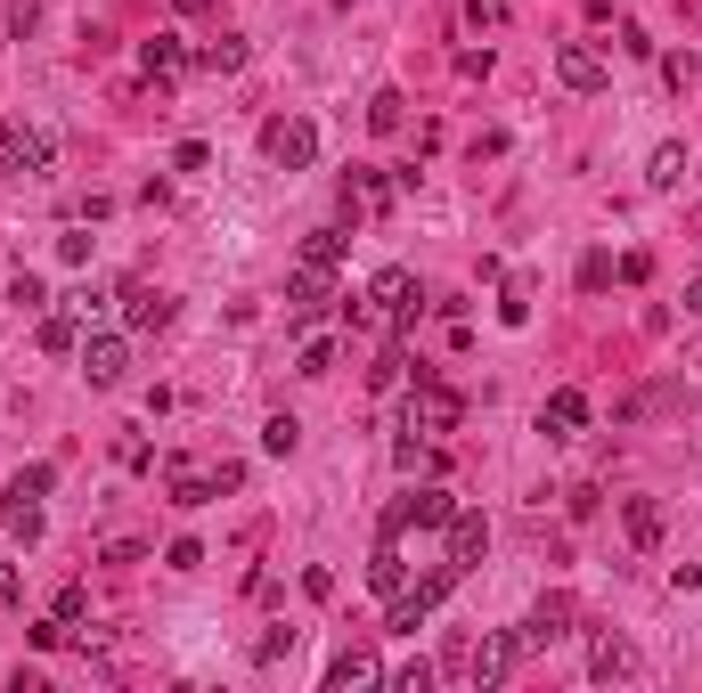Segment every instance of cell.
<instances>
[{
  "label": "cell",
  "mask_w": 702,
  "mask_h": 693,
  "mask_svg": "<svg viewBox=\"0 0 702 693\" xmlns=\"http://www.w3.org/2000/svg\"><path fill=\"white\" fill-rule=\"evenodd\" d=\"M204 481H213V498H221V490H245V466H237V457H213Z\"/></svg>",
  "instance_id": "cell-36"
},
{
  "label": "cell",
  "mask_w": 702,
  "mask_h": 693,
  "mask_svg": "<svg viewBox=\"0 0 702 693\" xmlns=\"http://www.w3.org/2000/svg\"><path fill=\"white\" fill-rule=\"evenodd\" d=\"M286 653H295V628H270V637L254 644V661H262V669H270V661H286Z\"/></svg>",
  "instance_id": "cell-38"
},
{
  "label": "cell",
  "mask_w": 702,
  "mask_h": 693,
  "mask_svg": "<svg viewBox=\"0 0 702 693\" xmlns=\"http://www.w3.org/2000/svg\"><path fill=\"white\" fill-rule=\"evenodd\" d=\"M302 596L327 604V596H336V572H327V563H311V572H302Z\"/></svg>",
  "instance_id": "cell-43"
},
{
  "label": "cell",
  "mask_w": 702,
  "mask_h": 693,
  "mask_svg": "<svg viewBox=\"0 0 702 693\" xmlns=\"http://www.w3.org/2000/svg\"><path fill=\"white\" fill-rule=\"evenodd\" d=\"M115 466H123V473H148V466H156V449L131 433V440H115Z\"/></svg>",
  "instance_id": "cell-33"
},
{
  "label": "cell",
  "mask_w": 702,
  "mask_h": 693,
  "mask_svg": "<svg viewBox=\"0 0 702 693\" xmlns=\"http://www.w3.org/2000/svg\"><path fill=\"white\" fill-rule=\"evenodd\" d=\"M613 269H621V286H646V278H653V254H621Z\"/></svg>",
  "instance_id": "cell-46"
},
{
  "label": "cell",
  "mask_w": 702,
  "mask_h": 693,
  "mask_svg": "<svg viewBox=\"0 0 702 693\" xmlns=\"http://www.w3.org/2000/svg\"><path fill=\"white\" fill-rule=\"evenodd\" d=\"M0 522H9V531L25 539V547L41 539V507H33V498H9V490H0Z\"/></svg>",
  "instance_id": "cell-25"
},
{
  "label": "cell",
  "mask_w": 702,
  "mask_h": 693,
  "mask_svg": "<svg viewBox=\"0 0 702 693\" xmlns=\"http://www.w3.org/2000/svg\"><path fill=\"white\" fill-rule=\"evenodd\" d=\"M449 587H458V563H442V572H425L417 587H401V596H392V612H384V628H392V637H417V628L433 620V604H442Z\"/></svg>",
  "instance_id": "cell-3"
},
{
  "label": "cell",
  "mask_w": 702,
  "mask_h": 693,
  "mask_svg": "<svg viewBox=\"0 0 702 693\" xmlns=\"http://www.w3.org/2000/svg\"><path fill=\"white\" fill-rule=\"evenodd\" d=\"M33 25H41V0H9V33H17V41H25Z\"/></svg>",
  "instance_id": "cell-41"
},
{
  "label": "cell",
  "mask_w": 702,
  "mask_h": 693,
  "mask_svg": "<svg viewBox=\"0 0 702 693\" xmlns=\"http://www.w3.org/2000/svg\"><path fill=\"white\" fill-rule=\"evenodd\" d=\"M581 425H588V392H581V384L547 392V408H540V433H547V440H572Z\"/></svg>",
  "instance_id": "cell-15"
},
{
  "label": "cell",
  "mask_w": 702,
  "mask_h": 693,
  "mask_svg": "<svg viewBox=\"0 0 702 693\" xmlns=\"http://www.w3.org/2000/svg\"><path fill=\"white\" fill-rule=\"evenodd\" d=\"M295 375H336V334H311L302 360H295Z\"/></svg>",
  "instance_id": "cell-28"
},
{
  "label": "cell",
  "mask_w": 702,
  "mask_h": 693,
  "mask_svg": "<svg viewBox=\"0 0 702 693\" xmlns=\"http://www.w3.org/2000/svg\"><path fill=\"white\" fill-rule=\"evenodd\" d=\"M368 587H376L384 604L408 587V563H401V547H392V539H376V555H368Z\"/></svg>",
  "instance_id": "cell-20"
},
{
  "label": "cell",
  "mask_w": 702,
  "mask_h": 693,
  "mask_svg": "<svg viewBox=\"0 0 702 693\" xmlns=\"http://www.w3.org/2000/svg\"><path fill=\"white\" fill-rule=\"evenodd\" d=\"M687 310H694V319H702V278H694V286H687Z\"/></svg>",
  "instance_id": "cell-50"
},
{
  "label": "cell",
  "mask_w": 702,
  "mask_h": 693,
  "mask_svg": "<svg viewBox=\"0 0 702 693\" xmlns=\"http://www.w3.org/2000/svg\"><path fill=\"white\" fill-rule=\"evenodd\" d=\"M555 82H564L572 98H596L613 82V66H605V50L596 41H555Z\"/></svg>",
  "instance_id": "cell-6"
},
{
  "label": "cell",
  "mask_w": 702,
  "mask_h": 693,
  "mask_svg": "<svg viewBox=\"0 0 702 693\" xmlns=\"http://www.w3.org/2000/svg\"><path fill=\"white\" fill-rule=\"evenodd\" d=\"M637 669H646V661H637V644L621 637V628H596V637H588V678L596 685H629Z\"/></svg>",
  "instance_id": "cell-7"
},
{
  "label": "cell",
  "mask_w": 702,
  "mask_h": 693,
  "mask_svg": "<svg viewBox=\"0 0 702 693\" xmlns=\"http://www.w3.org/2000/svg\"><path fill=\"white\" fill-rule=\"evenodd\" d=\"M0 604H9V612H17V604H25V579H17L9 563H0Z\"/></svg>",
  "instance_id": "cell-48"
},
{
  "label": "cell",
  "mask_w": 702,
  "mask_h": 693,
  "mask_svg": "<svg viewBox=\"0 0 702 693\" xmlns=\"http://www.w3.org/2000/svg\"><path fill=\"white\" fill-rule=\"evenodd\" d=\"M466 25H507V0H466Z\"/></svg>",
  "instance_id": "cell-45"
},
{
  "label": "cell",
  "mask_w": 702,
  "mask_h": 693,
  "mask_svg": "<svg viewBox=\"0 0 702 693\" xmlns=\"http://www.w3.org/2000/svg\"><path fill=\"white\" fill-rule=\"evenodd\" d=\"M163 563H172V572H196V563H204V539H172V547H163Z\"/></svg>",
  "instance_id": "cell-39"
},
{
  "label": "cell",
  "mask_w": 702,
  "mask_h": 693,
  "mask_svg": "<svg viewBox=\"0 0 702 693\" xmlns=\"http://www.w3.org/2000/svg\"><path fill=\"white\" fill-rule=\"evenodd\" d=\"M392 685H401V693H425V685H433V669H425V661H408V669H392Z\"/></svg>",
  "instance_id": "cell-47"
},
{
  "label": "cell",
  "mask_w": 702,
  "mask_h": 693,
  "mask_svg": "<svg viewBox=\"0 0 702 693\" xmlns=\"http://www.w3.org/2000/svg\"><path fill=\"white\" fill-rule=\"evenodd\" d=\"M514 661H523V637H514V628H490L482 644H466V678H474V693H499V685L514 678Z\"/></svg>",
  "instance_id": "cell-4"
},
{
  "label": "cell",
  "mask_w": 702,
  "mask_h": 693,
  "mask_svg": "<svg viewBox=\"0 0 702 693\" xmlns=\"http://www.w3.org/2000/svg\"><path fill=\"white\" fill-rule=\"evenodd\" d=\"M9 302H17V310H50V294H41L33 269H17V278H9Z\"/></svg>",
  "instance_id": "cell-32"
},
{
  "label": "cell",
  "mask_w": 702,
  "mask_h": 693,
  "mask_svg": "<svg viewBox=\"0 0 702 693\" xmlns=\"http://www.w3.org/2000/svg\"><path fill=\"white\" fill-rule=\"evenodd\" d=\"M50 612L66 620V628H82V620H91V587H82V579H66V587L50 596Z\"/></svg>",
  "instance_id": "cell-26"
},
{
  "label": "cell",
  "mask_w": 702,
  "mask_h": 693,
  "mask_svg": "<svg viewBox=\"0 0 702 693\" xmlns=\"http://www.w3.org/2000/svg\"><path fill=\"white\" fill-rule=\"evenodd\" d=\"M163 490H172V507H204L213 481H204V466H189V457H163Z\"/></svg>",
  "instance_id": "cell-19"
},
{
  "label": "cell",
  "mask_w": 702,
  "mask_h": 693,
  "mask_svg": "<svg viewBox=\"0 0 702 693\" xmlns=\"http://www.w3.org/2000/svg\"><path fill=\"white\" fill-rule=\"evenodd\" d=\"M368 131H376V139H401L408 131V98L401 90H376V98H368Z\"/></svg>",
  "instance_id": "cell-22"
},
{
  "label": "cell",
  "mask_w": 702,
  "mask_h": 693,
  "mask_svg": "<svg viewBox=\"0 0 702 693\" xmlns=\"http://www.w3.org/2000/svg\"><path fill=\"white\" fill-rule=\"evenodd\" d=\"M57 262L82 269V262H91V237H82V228H66V237H57Z\"/></svg>",
  "instance_id": "cell-42"
},
{
  "label": "cell",
  "mask_w": 702,
  "mask_h": 693,
  "mask_svg": "<svg viewBox=\"0 0 702 693\" xmlns=\"http://www.w3.org/2000/svg\"><path fill=\"white\" fill-rule=\"evenodd\" d=\"M581 286H588V294L613 286V254H581Z\"/></svg>",
  "instance_id": "cell-40"
},
{
  "label": "cell",
  "mask_w": 702,
  "mask_h": 693,
  "mask_svg": "<svg viewBox=\"0 0 702 693\" xmlns=\"http://www.w3.org/2000/svg\"><path fill=\"white\" fill-rule=\"evenodd\" d=\"M262 449H270V457H295V449H302V425H295V416L278 408L270 425H262Z\"/></svg>",
  "instance_id": "cell-27"
},
{
  "label": "cell",
  "mask_w": 702,
  "mask_h": 693,
  "mask_svg": "<svg viewBox=\"0 0 702 693\" xmlns=\"http://www.w3.org/2000/svg\"><path fill=\"white\" fill-rule=\"evenodd\" d=\"M514 637H523V653H547L555 637H572V596H564V587H547V596L531 604V620L514 628Z\"/></svg>",
  "instance_id": "cell-10"
},
{
  "label": "cell",
  "mask_w": 702,
  "mask_h": 693,
  "mask_svg": "<svg viewBox=\"0 0 702 693\" xmlns=\"http://www.w3.org/2000/svg\"><path fill=\"white\" fill-rule=\"evenodd\" d=\"M458 416H466V401L449 384H433V375L408 392V433H458Z\"/></svg>",
  "instance_id": "cell-8"
},
{
  "label": "cell",
  "mask_w": 702,
  "mask_h": 693,
  "mask_svg": "<svg viewBox=\"0 0 702 693\" xmlns=\"http://www.w3.org/2000/svg\"><path fill=\"white\" fill-rule=\"evenodd\" d=\"M351 319H392V327H417V278H408V269H376V278H368V294L360 302H343Z\"/></svg>",
  "instance_id": "cell-1"
},
{
  "label": "cell",
  "mask_w": 702,
  "mask_h": 693,
  "mask_svg": "<svg viewBox=\"0 0 702 693\" xmlns=\"http://www.w3.org/2000/svg\"><path fill=\"white\" fill-rule=\"evenodd\" d=\"M41 351H50V360L82 351V327H74V310H50V319H41Z\"/></svg>",
  "instance_id": "cell-23"
},
{
  "label": "cell",
  "mask_w": 702,
  "mask_h": 693,
  "mask_svg": "<svg viewBox=\"0 0 702 693\" xmlns=\"http://www.w3.org/2000/svg\"><path fill=\"white\" fill-rule=\"evenodd\" d=\"M245 57H254V41H245V33H221V41H204V50H196V74H221V82H230V74H245Z\"/></svg>",
  "instance_id": "cell-18"
},
{
  "label": "cell",
  "mask_w": 702,
  "mask_h": 693,
  "mask_svg": "<svg viewBox=\"0 0 702 693\" xmlns=\"http://www.w3.org/2000/svg\"><path fill=\"white\" fill-rule=\"evenodd\" d=\"M50 156H57L50 131H33V122H0V172L41 180V172H50Z\"/></svg>",
  "instance_id": "cell-5"
},
{
  "label": "cell",
  "mask_w": 702,
  "mask_h": 693,
  "mask_svg": "<svg viewBox=\"0 0 702 693\" xmlns=\"http://www.w3.org/2000/svg\"><path fill=\"white\" fill-rule=\"evenodd\" d=\"M139 66H148V82H180L196 66V50L180 33H156V41H139Z\"/></svg>",
  "instance_id": "cell-14"
},
{
  "label": "cell",
  "mask_w": 702,
  "mask_h": 693,
  "mask_svg": "<svg viewBox=\"0 0 702 693\" xmlns=\"http://www.w3.org/2000/svg\"><path fill=\"white\" fill-rule=\"evenodd\" d=\"M482 555H490V522L458 507V514H449V563H458V572H474Z\"/></svg>",
  "instance_id": "cell-16"
},
{
  "label": "cell",
  "mask_w": 702,
  "mask_h": 693,
  "mask_svg": "<svg viewBox=\"0 0 702 693\" xmlns=\"http://www.w3.org/2000/svg\"><path fill=\"white\" fill-rule=\"evenodd\" d=\"M621 531H629V547H662V507H653V498H629Z\"/></svg>",
  "instance_id": "cell-21"
},
{
  "label": "cell",
  "mask_w": 702,
  "mask_h": 693,
  "mask_svg": "<svg viewBox=\"0 0 702 693\" xmlns=\"http://www.w3.org/2000/svg\"><path fill=\"white\" fill-rule=\"evenodd\" d=\"M302 262H327V269H336L343 262V228H311V237H302Z\"/></svg>",
  "instance_id": "cell-31"
},
{
  "label": "cell",
  "mask_w": 702,
  "mask_h": 693,
  "mask_svg": "<svg viewBox=\"0 0 702 693\" xmlns=\"http://www.w3.org/2000/svg\"><path fill=\"white\" fill-rule=\"evenodd\" d=\"M25 644H33V653H57V644H66V620H57V612H50V620H33V628H25Z\"/></svg>",
  "instance_id": "cell-34"
},
{
  "label": "cell",
  "mask_w": 702,
  "mask_h": 693,
  "mask_svg": "<svg viewBox=\"0 0 702 693\" xmlns=\"http://www.w3.org/2000/svg\"><path fill=\"white\" fill-rule=\"evenodd\" d=\"M204 163H213V147H204V139H180L172 147V172H204Z\"/></svg>",
  "instance_id": "cell-37"
},
{
  "label": "cell",
  "mask_w": 702,
  "mask_h": 693,
  "mask_svg": "<svg viewBox=\"0 0 702 693\" xmlns=\"http://www.w3.org/2000/svg\"><path fill=\"white\" fill-rule=\"evenodd\" d=\"M82 375H91V392H115L131 375V334H91L82 343Z\"/></svg>",
  "instance_id": "cell-9"
},
{
  "label": "cell",
  "mask_w": 702,
  "mask_h": 693,
  "mask_svg": "<svg viewBox=\"0 0 702 693\" xmlns=\"http://www.w3.org/2000/svg\"><path fill=\"white\" fill-rule=\"evenodd\" d=\"M662 82H670V90H687V82H694V57L670 50V57H662Z\"/></svg>",
  "instance_id": "cell-44"
},
{
  "label": "cell",
  "mask_w": 702,
  "mask_h": 693,
  "mask_svg": "<svg viewBox=\"0 0 702 693\" xmlns=\"http://www.w3.org/2000/svg\"><path fill=\"white\" fill-rule=\"evenodd\" d=\"M401 507H408V531H449V514H458V498H449L442 481H425V490H408Z\"/></svg>",
  "instance_id": "cell-17"
},
{
  "label": "cell",
  "mask_w": 702,
  "mask_h": 693,
  "mask_svg": "<svg viewBox=\"0 0 702 693\" xmlns=\"http://www.w3.org/2000/svg\"><path fill=\"white\" fill-rule=\"evenodd\" d=\"M163 327H172V294L123 286V334H163Z\"/></svg>",
  "instance_id": "cell-13"
},
{
  "label": "cell",
  "mask_w": 702,
  "mask_h": 693,
  "mask_svg": "<svg viewBox=\"0 0 702 693\" xmlns=\"http://www.w3.org/2000/svg\"><path fill=\"white\" fill-rule=\"evenodd\" d=\"M262 156H270L278 172H311V163H319V122L270 115V122H262Z\"/></svg>",
  "instance_id": "cell-2"
},
{
  "label": "cell",
  "mask_w": 702,
  "mask_h": 693,
  "mask_svg": "<svg viewBox=\"0 0 702 693\" xmlns=\"http://www.w3.org/2000/svg\"><path fill=\"white\" fill-rule=\"evenodd\" d=\"M286 302H295V327H311L327 302H336V269L327 262H295V278H286Z\"/></svg>",
  "instance_id": "cell-11"
},
{
  "label": "cell",
  "mask_w": 702,
  "mask_h": 693,
  "mask_svg": "<svg viewBox=\"0 0 702 693\" xmlns=\"http://www.w3.org/2000/svg\"><path fill=\"white\" fill-rule=\"evenodd\" d=\"M50 490H57V466H25V473L9 481V498H33V507H41Z\"/></svg>",
  "instance_id": "cell-30"
},
{
  "label": "cell",
  "mask_w": 702,
  "mask_h": 693,
  "mask_svg": "<svg viewBox=\"0 0 702 693\" xmlns=\"http://www.w3.org/2000/svg\"><path fill=\"white\" fill-rule=\"evenodd\" d=\"M204 9H213V0H172V17H204Z\"/></svg>",
  "instance_id": "cell-49"
},
{
  "label": "cell",
  "mask_w": 702,
  "mask_h": 693,
  "mask_svg": "<svg viewBox=\"0 0 702 693\" xmlns=\"http://www.w3.org/2000/svg\"><path fill=\"white\" fill-rule=\"evenodd\" d=\"M336 9H351V0H336Z\"/></svg>",
  "instance_id": "cell-51"
},
{
  "label": "cell",
  "mask_w": 702,
  "mask_h": 693,
  "mask_svg": "<svg viewBox=\"0 0 702 693\" xmlns=\"http://www.w3.org/2000/svg\"><path fill=\"white\" fill-rule=\"evenodd\" d=\"M646 180H653V188H678V180H687V147L662 139V147H653V163H646Z\"/></svg>",
  "instance_id": "cell-24"
},
{
  "label": "cell",
  "mask_w": 702,
  "mask_h": 693,
  "mask_svg": "<svg viewBox=\"0 0 702 693\" xmlns=\"http://www.w3.org/2000/svg\"><path fill=\"white\" fill-rule=\"evenodd\" d=\"M499 327H531V286H499Z\"/></svg>",
  "instance_id": "cell-29"
},
{
  "label": "cell",
  "mask_w": 702,
  "mask_h": 693,
  "mask_svg": "<svg viewBox=\"0 0 702 693\" xmlns=\"http://www.w3.org/2000/svg\"><path fill=\"white\" fill-rule=\"evenodd\" d=\"M401 367H408V351H401V343H392V351H384V360H376V367H368V384H376V392H392V384H401Z\"/></svg>",
  "instance_id": "cell-35"
},
{
  "label": "cell",
  "mask_w": 702,
  "mask_h": 693,
  "mask_svg": "<svg viewBox=\"0 0 702 693\" xmlns=\"http://www.w3.org/2000/svg\"><path fill=\"white\" fill-rule=\"evenodd\" d=\"M327 685H336V693H360V685H392V669H384L376 653H368V644H343V653L327 661Z\"/></svg>",
  "instance_id": "cell-12"
}]
</instances>
